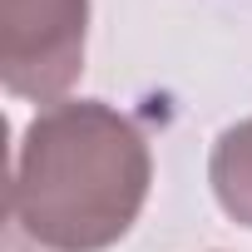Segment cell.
I'll use <instances>...</instances> for the list:
<instances>
[{"instance_id": "7a4b0ae2", "label": "cell", "mask_w": 252, "mask_h": 252, "mask_svg": "<svg viewBox=\"0 0 252 252\" xmlns=\"http://www.w3.org/2000/svg\"><path fill=\"white\" fill-rule=\"evenodd\" d=\"M89 0H0V79L15 99L60 104L84 74Z\"/></svg>"}, {"instance_id": "6da1fadb", "label": "cell", "mask_w": 252, "mask_h": 252, "mask_svg": "<svg viewBox=\"0 0 252 252\" xmlns=\"http://www.w3.org/2000/svg\"><path fill=\"white\" fill-rule=\"evenodd\" d=\"M154 158L129 114L104 99L40 109L15 149L10 218L45 252H104L149 203Z\"/></svg>"}, {"instance_id": "3957f363", "label": "cell", "mask_w": 252, "mask_h": 252, "mask_svg": "<svg viewBox=\"0 0 252 252\" xmlns=\"http://www.w3.org/2000/svg\"><path fill=\"white\" fill-rule=\"evenodd\" d=\"M208 183H213L218 208L232 222L252 227V119L218 134V144L208 154Z\"/></svg>"}]
</instances>
